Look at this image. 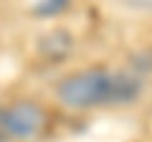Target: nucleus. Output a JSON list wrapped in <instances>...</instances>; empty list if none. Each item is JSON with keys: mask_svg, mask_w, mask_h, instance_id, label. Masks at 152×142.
<instances>
[{"mask_svg": "<svg viewBox=\"0 0 152 142\" xmlns=\"http://www.w3.org/2000/svg\"><path fill=\"white\" fill-rule=\"evenodd\" d=\"M127 5L140 8V10H152V0H127Z\"/></svg>", "mask_w": 152, "mask_h": 142, "instance_id": "obj_4", "label": "nucleus"}, {"mask_svg": "<svg viewBox=\"0 0 152 142\" xmlns=\"http://www.w3.org/2000/svg\"><path fill=\"white\" fill-rule=\"evenodd\" d=\"M0 142H13V140H8V137L3 135V132H0Z\"/></svg>", "mask_w": 152, "mask_h": 142, "instance_id": "obj_5", "label": "nucleus"}, {"mask_svg": "<svg viewBox=\"0 0 152 142\" xmlns=\"http://www.w3.org/2000/svg\"><path fill=\"white\" fill-rule=\"evenodd\" d=\"M48 114L38 102L20 99L0 109V132L13 142H31L46 132Z\"/></svg>", "mask_w": 152, "mask_h": 142, "instance_id": "obj_2", "label": "nucleus"}, {"mask_svg": "<svg viewBox=\"0 0 152 142\" xmlns=\"http://www.w3.org/2000/svg\"><path fill=\"white\" fill-rule=\"evenodd\" d=\"M66 3H69V0H38L36 3V13H41V15H53V13L64 10Z\"/></svg>", "mask_w": 152, "mask_h": 142, "instance_id": "obj_3", "label": "nucleus"}, {"mask_svg": "<svg viewBox=\"0 0 152 142\" xmlns=\"http://www.w3.org/2000/svg\"><path fill=\"white\" fill-rule=\"evenodd\" d=\"M142 94V81L127 71L114 69H81L64 76L56 86V99L66 109L89 112L107 107L132 104Z\"/></svg>", "mask_w": 152, "mask_h": 142, "instance_id": "obj_1", "label": "nucleus"}]
</instances>
